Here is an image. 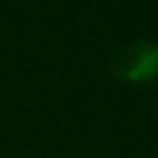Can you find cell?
Here are the masks:
<instances>
[{
	"mask_svg": "<svg viewBox=\"0 0 158 158\" xmlns=\"http://www.w3.org/2000/svg\"><path fill=\"white\" fill-rule=\"evenodd\" d=\"M111 75L131 86L153 83L158 78V44L150 39H133L122 44L111 58Z\"/></svg>",
	"mask_w": 158,
	"mask_h": 158,
	"instance_id": "6da1fadb",
	"label": "cell"
}]
</instances>
